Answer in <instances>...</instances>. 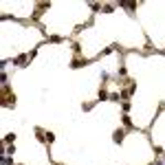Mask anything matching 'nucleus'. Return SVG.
<instances>
[{
    "mask_svg": "<svg viewBox=\"0 0 165 165\" xmlns=\"http://www.w3.org/2000/svg\"><path fill=\"white\" fill-rule=\"evenodd\" d=\"M16 64H20V66H22V64H27V57H24V55H20V57L16 59Z\"/></svg>",
    "mask_w": 165,
    "mask_h": 165,
    "instance_id": "f257e3e1",
    "label": "nucleus"
}]
</instances>
